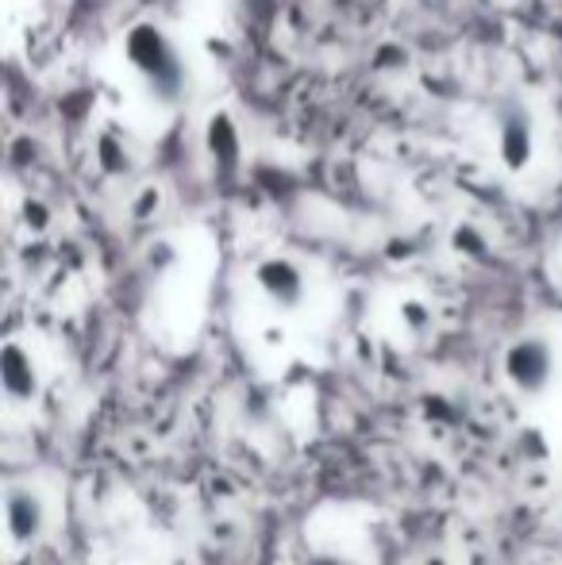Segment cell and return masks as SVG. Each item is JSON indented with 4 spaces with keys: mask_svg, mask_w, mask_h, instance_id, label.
<instances>
[{
    "mask_svg": "<svg viewBox=\"0 0 562 565\" xmlns=\"http://www.w3.org/2000/svg\"><path fill=\"white\" fill-rule=\"evenodd\" d=\"M4 523H8V539H12L15 546L35 543L46 523V508H43V500H39V492L28 489V484H8Z\"/></svg>",
    "mask_w": 562,
    "mask_h": 565,
    "instance_id": "5",
    "label": "cell"
},
{
    "mask_svg": "<svg viewBox=\"0 0 562 565\" xmlns=\"http://www.w3.org/2000/svg\"><path fill=\"white\" fill-rule=\"evenodd\" d=\"M0 381H4V393L12 401H31L39 388V373L31 354L20 347V342H8L4 354H0Z\"/></svg>",
    "mask_w": 562,
    "mask_h": 565,
    "instance_id": "6",
    "label": "cell"
},
{
    "mask_svg": "<svg viewBox=\"0 0 562 565\" xmlns=\"http://www.w3.org/2000/svg\"><path fill=\"white\" fill-rule=\"evenodd\" d=\"M158 209H162V185H142L136 204H131V216H136V220H155Z\"/></svg>",
    "mask_w": 562,
    "mask_h": 565,
    "instance_id": "10",
    "label": "cell"
},
{
    "mask_svg": "<svg viewBox=\"0 0 562 565\" xmlns=\"http://www.w3.org/2000/svg\"><path fill=\"white\" fill-rule=\"evenodd\" d=\"M124 58L136 70L142 89L150 93V100L158 105H178L189 89V70L181 51L173 46V39L166 35L158 23H136V28L124 35Z\"/></svg>",
    "mask_w": 562,
    "mask_h": 565,
    "instance_id": "1",
    "label": "cell"
},
{
    "mask_svg": "<svg viewBox=\"0 0 562 565\" xmlns=\"http://www.w3.org/2000/svg\"><path fill=\"white\" fill-rule=\"evenodd\" d=\"M401 323H405L413 335H424L432 328V308L424 300H401Z\"/></svg>",
    "mask_w": 562,
    "mask_h": 565,
    "instance_id": "9",
    "label": "cell"
},
{
    "mask_svg": "<svg viewBox=\"0 0 562 565\" xmlns=\"http://www.w3.org/2000/svg\"><path fill=\"white\" fill-rule=\"evenodd\" d=\"M494 154L501 170L524 173L536 162V119L517 97H501L494 108Z\"/></svg>",
    "mask_w": 562,
    "mask_h": 565,
    "instance_id": "2",
    "label": "cell"
},
{
    "mask_svg": "<svg viewBox=\"0 0 562 565\" xmlns=\"http://www.w3.org/2000/svg\"><path fill=\"white\" fill-rule=\"evenodd\" d=\"M308 565H343V562H339V558H331V554H320V558H312Z\"/></svg>",
    "mask_w": 562,
    "mask_h": 565,
    "instance_id": "11",
    "label": "cell"
},
{
    "mask_svg": "<svg viewBox=\"0 0 562 565\" xmlns=\"http://www.w3.org/2000/svg\"><path fill=\"white\" fill-rule=\"evenodd\" d=\"M255 285L278 312H297V308H305V300H308L305 269H300L293 258H285V254H271V258L258 262Z\"/></svg>",
    "mask_w": 562,
    "mask_h": 565,
    "instance_id": "4",
    "label": "cell"
},
{
    "mask_svg": "<svg viewBox=\"0 0 562 565\" xmlns=\"http://www.w3.org/2000/svg\"><path fill=\"white\" fill-rule=\"evenodd\" d=\"M424 565H447V558H443V554H427Z\"/></svg>",
    "mask_w": 562,
    "mask_h": 565,
    "instance_id": "12",
    "label": "cell"
},
{
    "mask_svg": "<svg viewBox=\"0 0 562 565\" xmlns=\"http://www.w3.org/2000/svg\"><path fill=\"white\" fill-rule=\"evenodd\" d=\"M209 154L220 170H235V162H240V127L232 124V116L216 113L209 119Z\"/></svg>",
    "mask_w": 562,
    "mask_h": 565,
    "instance_id": "7",
    "label": "cell"
},
{
    "mask_svg": "<svg viewBox=\"0 0 562 565\" xmlns=\"http://www.w3.org/2000/svg\"><path fill=\"white\" fill-rule=\"evenodd\" d=\"M505 377L517 393L540 396L555 381V347L548 335H520L505 350Z\"/></svg>",
    "mask_w": 562,
    "mask_h": 565,
    "instance_id": "3",
    "label": "cell"
},
{
    "mask_svg": "<svg viewBox=\"0 0 562 565\" xmlns=\"http://www.w3.org/2000/svg\"><path fill=\"white\" fill-rule=\"evenodd\" d=\"M97 154H100V170L113 173V178H120V173H131V154H128V147L116 139V135H100Z\"/></svg>",
    "mask_w": 562,
    "mask_h": 565,
    "instance_id": "8",
    "label": "cell"
}]
</instances>
